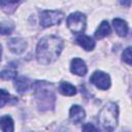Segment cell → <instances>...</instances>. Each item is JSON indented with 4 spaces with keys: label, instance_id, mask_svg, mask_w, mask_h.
<instances>
[{
    "label": "cell",
    "instance_id": "obj_18",
    "mask_svg": "<svg viewBox=\"0 0 132 132\" xmlns=\"http://www.w3.org/2000/svg\"><path fill=\"white\" fill-rule=\"evenodd\" d=\"M122 60L127 63L128 65L132 64V56H131V46H128L126 50H124L122 54Z\"/></svg>",
    "mask_w": 132,
    "mask_h": 132
},
{
    "label": "cell",
    "instance_id": "obj_20",
    "mask_svg": "<svg viewBox=\"0 0 132 132\" xmlns=\"http://www.w3.org/2000/svg\"><path fill=\"white\" fill-rule=\"evenodd\" d=\"M81 129H82L84 131H98V129H97L94 125H92V124H90V123L85 124Z\"/></svg>",
    "mask_w": 132,
    "mask_h": 132
},
{
    "label": "cell",
    "instance_id": "obj_22",
    "mask_svg": "<svg viewBox=\"0 0 132 132\" xmlns=\"http://www.w3.org/2000/svg\"><path fill=\"white\" fill-rule=\"evenodd\" d=\"M120 2H121V4H122V5L127 6V7H129V6H130V4H131V0H121Z\"/></svg>",
    "mask_w": 132,
    "mask_h": 132
},
{
    "label": "cell",
    "instance_id": "obj_21",
    "mask_svg": "<svg viewBox=\"0 0 132 132\" xmlns=\"http://www.w3.org/2000/svg\"><path fill=\"white\" fill-rule=\"evenodd\" d=\"M19 0H0L1 4L2 5H5V4H13V3H16Z\"/></svg>",
    "mask_w": 132,
    "mask_h": 132
},
{
    "label": "cell",
    "instance_id": "obj_6",
    "mask_svg": "<svg viewBox=\"0 0 132 132\" xmlns=\"http://www.w3.org/2000/svg\"><path fill=\"white\" fill-rule=\"evenodd\" d=\"M90 81L100 90H107L110 87V77L103 71H95L91 75Z\"/></svg>",
    "mask_w": 132,
    "mask_h": 132
},
{
    "label": "cell",
    "instance_id": "obj_9",
    "mask_svg": "<svg viewBox=\"0 0 132 132\" xmlns=\"http://www.w3.org/2000/svg\"><path fill=\"white\" fill-rule=\"evenodd\" d=\"M69 118L70 121L74 124L81 123L86 118V111L85 109L79 105H72L69 110Z\"/></svg>",
    "mask_w": 132,
    "mask_h": 132
},
{
    "label": "cell",
    "instance_id": "obj_17",
    "mask_svg": "<svg viewBox=\"0 0 132 132\" xmlns=\"http://www.w3.org/2000/svg\"><path fill=\"white\" fill-rule=\"evenodd\" d=\"M0 77L3 79H12L16 77V70H13V69L3 70L2 72H0Z\"/></svg>",
    "mask_w": 132,
    "mask_h": 132
},
{
    "label": "cell",
    "instance_id": "obj_19",
    "mask_svg": "<svg viewBox=\"0 0 132 132\" xmlns=\"http://www.w3.org/2000/svg\"><path fill=\"white\" fill-rule=\"evenodd\" d=\"M9 98H10L9 93L3 89H0V107H3L9 101Z\"/></svg>",
    "mask_w": 132,
    "mask_h": 132
},
{
    "label": "cell",
    "instance_id": "obj_7",
    "mask_svg": "<svg viewBox=\"0 0 132 132\" xmlns=\"http://www.w3.org/2000/svg\"><path fill=\"white\" fill-rule=\"evenodd\" d=\"M7 46L9 48V51L13 54L20 55L22 53H24L27 48V42L22 39V38H11L9 39V41L7 42Z\"/></svg>",
    "mask_w": 132,
    "mask_h": 132
},
{
    "label": "cell",
    "instance_id": "obj_15",
    "mask_svg": "<svg viewBox=\"0 0 132 132\" xmlns=\"http://www.w3.org/2000/svg\"><path fill=\"white\" fill-rule=\"evenodd\" d=\"M59 92L64 96H73L76 94V88L67 81H62L59 86Z\"/></svg>",
    "mask_w": 132,
    "mask_h": 132
},
{
    "label": "cell",
    "instance_id": "obj_12",
    "mask_svg": "<svg viewBox=\"0 0 132 132\" xmlns=\"http://www.w3.org/2000/svg\"><path fill=\"white\" fill-rule=\"evenodd\" d=\"M76 43L78 45H80L85 51H93L94 47H95V41L92 37L88 36V35H79L77 38H76Z\"/></svg>",
    "mask_w": 132,
    "mask_h": 132
},
{
    "label": "cell",
    "instance_id": "obj_3",
    "mask_svg": "<svg viewBox=\"0 0 132 132\" xmlns=\"http://www.w3.org/2000/svg\"><path fill=\"white\" fill-rule=\"evenodd\" d=\"M99 123L106 131H112L118 126L119 120V107L114 102H108L100 110L98 117Z\"/></svg>",
    "mask_w": 132,
    "mask_h": 132
},
{
    "label": "cell",
    "instance_id": "obj_8",
    "mask_svg": "<svg viewBox=\"0 0 132 132\" xmlns=\"http://www.w3.org/2000/svg\"><path fill=\"white\" fill-rule=\"evenodd\" d=\"M70 71L78 76H85L87 74L88 68L84 60L79 58H74L70 63Z\"/></svg>",
    "mask_w": 132,
    "mask_h": 132
},
{
    "label": "cell",
    "instance_id": "obj_13",
    "mask_svg": "<svg viewBox=\"0 0 132 132\" xmlns=\"http://www.w3.org/2000/svg\"><path fill=\"white\" fill-rule=\"evenodd\" d=\"M110 34V26L107 21H102L95 32V37L97 39H102Z\"/></svg>",
    "mask_w": 132,
    "mask_h": 132
},
{
    "label": "cell",
    "instance_id": "obj_1",
    "mask_svg": "<svg viewBox=\"0 0 132 132\" xmlns=\"http://www.w3.org/2000/svg\"><path fill=\"white\" fill-rule=\"evenodd\" d=\"M64 47L62 38L56 35H47L41 38L36 46V59L39 64L48 65L55 62Z\"/></svg>",
    "mask_w": 132,
    "mask_h": 132
},
{
    "label": "cell",
    "instance_id": "obj_23",
    "mask_svg": "<svg viewBox=\"0 0 132 132\" xmlns=\"http://www.w3.org/2000/svg\"><path fill=\"white\" fill-rule=\"evenodd\" d=\"M1 55H2V46L0 44V60H1Z\"/></svg>",
    "mask_w": 132,
    "mask_h": 132
},
{
    "label": "cell",
    "instance_id": "obj_2",
    "mask_svg": "<svg viewBox=\"0 0 132 132\" xmlns=\"http://www.w3.org/2000/svg\"><path fill=\"white\" fill-rule=\"evenodd\" d=\"M34 96L38 108L42 111L53 109L56 101L55 88L53 84L43 80H37L34 85Z\"/></svg>",
    "mask_w": 132,
    "mask_h": 132
},
{
    "label": "cell",
    "instance_id": "obj_10",
    "mask_svg": "<svg viewBox=\"0 0 132 132\" xmlns=\"http://www.w3.org/2000/svg\"><path fill=\"white\" fill-rule=\"evenodd\" d=\"M14 88L19 93L23 94L33 88V82L28 77L20 76V77L15 78V80H14Z\"/></svg>",
    "mask_w": 132,
    "mask_h": 132
},
{
    "label": "cell",
    "instance_id": "obj_5",
    "mask_svg": "<svg viewBox=\"0 0 132 132\" xmlns=\"http://www.w3.org/2000/svg\"><path fill=\"white\" fill-rule=\"evenodd\" d=\"M86 24H87L86 15L79 11L72 12L67 18V27L72 33L75 34L82 33L86 29Z\"/></svg>",
    "mask_w": 132,
    "mask_h": 132
},
{
    "label": "cell",
    "instance_id": "obj_4",
    "mask_svg": "<svg viewBox=\"0 0 132 132\" xmlns=\"http://www.w3.org/2000/svg\"><path fill=\"white\" fill-rule=\"evenodd\" d=\"M64 19V13L61 10H43L40 12L39 23L43 28L59 25Z\"/></svg>",
    "mask_w": 132,
    "mask_h": 132
},
{
    "label": "cell",
    "instance_id": "obj_11",
    "mask_svg": "<svg viewBox=\"0 0 132 132\" xmlns=\"http://www.w3.org/2000/svg\"><path fill=\"white\" fill-rule=\"evenodd\" d=\"M112 25H113V28H114V30H116V32L118 33L119 36L125 37L127 35L129 27H128V24H127L126 21L117 18V19L112 20Z\"/></svg>",
    "mask_w": 132,
    "mask_h": 132
},
{
    "label": "cell",
    "instance_id": "obj_16",
    "mask_svg": "<svg viewBox=\"0 0 132 132\" xmlns=\"http://www.w3.org/2000/svg\"><path fill=\"white\" fill-rule=\"evenodd\" d=\"M14 26L12 23H8V22H4L0 25V34L2 35H7V34H10L13 30Z\"/></svg>",
    "mask_w": 132,
    "mask_h": 132
},
{
    "label": "cell",
    "instance_id": "obj_14",
    "mask_svg": "<svg viewBox=\"0 0 132 132\" xmlns=\"http://www.w3.org/2000/svg\"><path fill=\"white\" fill-rule=\"evenodd\" d=\"M0 130L4 132H12L14 130L13 120L9 116H3L0 118Z\"/></svg>",
    "mask_w": 132,
    "mask_h": 132
}]
</instances>
